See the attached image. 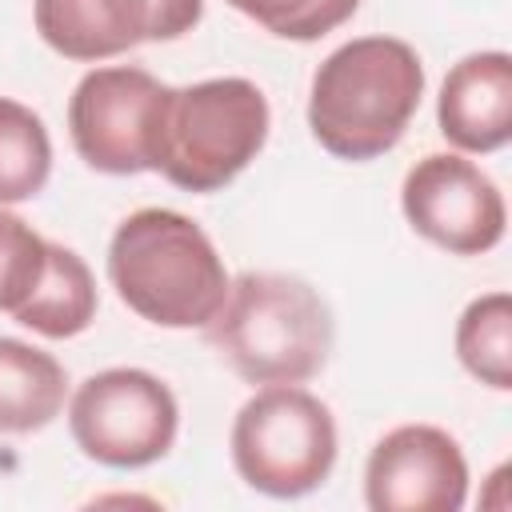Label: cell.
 Wrapping results in <instances>:
<instances>
[{
    "instance_id": "7",
    "label": "cell",
    "mask_w": 512,
    "mask_h": 512,
    "mask_svg": "<svg viewBox=\"0 0 512 512\" xmlns=\"http://www.w3.org/2000/svg\"><path fill=\"white\" fill-rule=\"evenodd\" d=\"M168 100L144 68L108 64L92 68L68 100V136L80 160L108 176H136L156 168V132Z\"/></svg>"
},
{
    "instance_id": "4",
    "label": "cell",
    "mask_w": 512,
    "mask_h": 512,
    "mask_svg": "<svg viewBox=\"0 0 512 512\" xmlns=\"http://www.w3.org/2000/svg\"><path fill=\"white\" fill-rule=\"evenodd\" d=\"M268 124V100L244 76L168 88L152 172L184 192H220L260 156Z\"/></svg>"
},
{
    "instance_id": "2",
    "label": "cell",
    "mask_w": 512,
    "mask_h": 512,
    "mask_svg": "<svg viewBox=\"0 0 512 512\" xmlns=\"http://www.w3.org/2000/svg\"><path fill=\"white\" fill-rule=\"evenodd\" d=\"M108 280L156 328H204L232 284L208 232L172 208H140L120 220L108 244Z\"/></svg>"
},
{
    "instance_id": "11",
    "label": "cell",
    "mask_w": 512,
    "mask_h": 512,
    "mask_svg": "<svg viewBox=\"0 0 512 512\" xmlns=\"http://www.w3.org/2000/svg\"><path fill=\"white\" fill-rule=\"evenodd\" d=\"M440 136L460 152H500L512 140V56L472 52L456 60L436 100Z\"/></svg>"
},
{
    "instance_id": "14",
    "label": "cell",
    "mask_w": 512,
    "mask_h": 512,
    "mask_svg": "<svg viewBox=\"0 0 512 512\" xmlns=\"http://www.w3.org/2000/svg\"><path fill=\"white\" fill-rule=\"evenodd\" d=\"M52 176V140L44 120L0 96V204H24L44 192Z\"/></svg>"
},
{
    "instance_id": "9",
    "label": "cell",
    "mask_w": 512,
    "mask_h": 512,
    "mask_svg": "<svg viewBox=\"0 0 512 512\" xmlns=\"http://www.w3.org/2000/svg\"><path fill=\"white\" fill-rule=\"evenodd\" d=\"M204 16V0H32L40 40L80 64L112 60L148 40H180Z\"/></svg>"
},
{
    "instance_id": "1",
    "label": "cell",
    "mask_w": 512,
    "mask_h": 512,
    "mask_svg": "<svg viewBox=\"0 0 512 512\" xmlns=\"http://www.w3.org/2000/svg\"><path fill=\"white\" fill-rule=\"evenodd\" d=\"M424 96V64L408 40L356 36L312 76L308 128L340 160H376L400 144Z\"/></svg>"
},
{
    "instance_id": "16",
    "label": "cell",
    "mask_w": 512,
    "mask_h": 512,
    "mask_svg": "<svg viewBox=\"0 0 512 512\" xmlns=\"http://www.w3.org/2000/svg\"><path fill=\"white\" fill-rule=\"evenodd\" d=\"M228 4L240 16L256 20L264 32L280 40H296V44L336 32L360 8V0H228Z\"/></svg>"
},
{
    "instance_id": "10",
    "label": "cell",
    "mask_w": 512,
    "mask_h": 512,
    "mask_svg": "<svg viewBox=\"0 0 512 512\" xmlns=\"http://www.w3.org/2000/svg\"><path fill=\"white\" fill-rule=\"evenodd\" d=\"M468 500V460L436 424H400L376 440L364 464V504L372 512H460Z\"/></svg>"
},
{
    "instance_id": "6",
    "label": "cell",
    "mask_w": 512,
    "mask_h": 512,
    "mask_svg": "<svg viewBox=\"0 0 512 512\" xmlns=\"http://www.w3.org/2000/svg\"><path fill=\"white\" fill-rule=\"evenodd\" d=\"M180 408L172 388L144 368L92 372L68 400L76 448L104 468H148L176 444Z\"/></svg>"
},
{
    "instance_id": "3",
    "label": "cell",
    "mask_w": 512,
    "mask_h": 512,
    "mask_svg": "<svg viewBox=\"0 0 512 512\" xmlns=\"http://www.w3.org/2000/svg\"><path fill=\"white\" fill-rule=\"evenodd\" d=\"M204 336L248 384H304L328 364L336 332L328 304L308 280L240 272Z\"/></svg>"
},
{
    "instance_id": "17",
    "label": "cell",
    "mask_w": 512,
    "mask_h": 512,
    "mask_svg": "<svg viewBox=\"0 0 512 512\" xmlns=\"http://www.w3.org/2000/svg\"><path fill=\"white\" fill-rule=\"evenodd\" d=\"M48 268V240L0 204V312H20Z\"/></svg>"
},
{
    "instance_id": "13",
    "label": "cell",
    "mask_w": 512,
    "mask_h": 512,
    "mask_svg": "<svg viewBox=\"0 0 512 512\" xmlns=\"http://www.w3.org/2000/svg\"><path fill=\"white\" fill-rule=\"evenodd\" d=\"M96 304L100 300H96L92 268L72 248L48 240V268L40 276V288L20 312H12V320L48 340H68L96 320Z\"/></svg>"
},
{
    "instance_id": "8",
    "label": "cell",
    "mask_w": 512,
    "mask_h": 512,
    "mask_svg": "<svg viewBox=\"0 0 512 512\" xmlns=\"http://www.w3.org/2000/svg\"><path fill=\"white\" fill-rule=\"evenodd\" d=\"M400 208L412 232L452 256H480L504 240L508 208L488 172L460 152H428L400 184Z\"/></svg>"
},
{
    "instance_id": "15",
    "label": "cell",
    "mask_w": 512,
    "mask_h": 512,
    "mask_svg": "<svg viewBox=\"0 0 512 512\" xmlns=\"http://www.w3.org/2000/svg\"><path fill=\"white\" fill-rule=\"evenodd\" d=\"M456 356L480 384L508 392L512 388V296L488 292L476 296L456 320Z\"/></svg>"
},
{
    "instance_id": "12",
    "label": "cell",
    "mask_w": 512,
    "mask_h": 512,
    "mask_svg": "<svg viewBox=\"0 0 512 512\" xmlns=\"http://www.w3.org/2000/svg\"><path fill=\"white\" fill-rule=\"evenodd\" d=\"M68 400V372L52 352L0 336V436L48 428Z\"/></svg>"
},
{
    "instance_id": "5",
    "label": "cell",
    "mask_w": 512,
    "mask_h": 512,
    "mask_svg": "<svg viewBox=\"0 0 512 512\" xmlns=\"http://www.w3.org/2000/svg\"><path fill=\"white\" fill-rule=\"evenodd\" d=\"M232 464L264 496L296 500L316 492L336 464V420L300 384H264L232 420Z\"/></svg>"
}]
</instances>
